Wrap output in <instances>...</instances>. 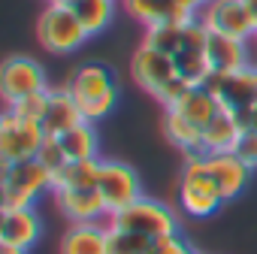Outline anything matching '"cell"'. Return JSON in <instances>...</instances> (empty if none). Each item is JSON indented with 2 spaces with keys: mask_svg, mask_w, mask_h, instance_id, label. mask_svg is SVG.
Returning a JSON list of instances; mask_svg holds the SVG:
<instances>
[{
  "mask_svg": "<svg viewBox=\"0 0 257 254\" xmlns=\"http://www.w3.org/2000/svg\"><path fill=\"white\" fill-rule=\"evenodd\" d=\"M49 88V73L40 61L28 55H10L0 67V97L4 106H13L31 94H40Z\"/></svg>",
  "mask_w": 257,
  "mask_h": 254,
  "instance_id": "30bf717a",
  "label": "cell"
},
{
  "mask_svg": "<svg viewBox=\"0 0 257 254\" xmlns=\"http://www.w3.org/2000/svg\"><path fill=\"white\" fill-rule=\"evenodd\" d=\"M46 140H49V134L43 131L40 121L22 118L13 109H4V115H0V164L4 167L34 161Z\"/></svg>",
  "mask_w": 257,
  "mask_h": 254,
  "instance_id": "ba28073f",
  "label": "cell"
},
{
  "mask_svg": "<svg viewBox=\"0 0 257 254\" xmlns=\"http://www.w3.org/2000/svg\"><path fill=\"white\" fill-rule=\"evenodd\" d=\"M70 7L79 16V22L85 25V31L91 37H97V34H103L112 25L118 0H70Z\"/></svg>",
  "mask_w": 257,
  "mask_h": 254,
  "instance_id": "603a6c76",
  "label": "cell"
},
{
  "mask_svg": "<svg viewBox=\"0 0 257 254\" xmlns=\"http://www.w3.org/2000/svg\"><path fill=\"white\" fill-rule=\"evenodd\" d=\"M91 40L70 4H46L37 19V43L52 55H70Z\"/></svg>",
  "mask_w": 257,
  "mask_h": 254,
  "instance_id": "8992f818",
  "label": "cell"
},
{
  "mask_svg": "<svg viewBox=\"0 0 257 254\" xmlns=\"http://www.w3.org/2000/svg\"><path fill=\"white\" fill-rule=\"evenodd\" d=\"M64 88L76 100L82 118L91 121V124L109 118L115 112L118 100H121V82H118L115 70L109 64H103V61H85V64H79L67 76Z\"/></svg>",
  "mask_w": 257,
  "mask_h": 254,
  "instance_id": "6da1fadb",
  "label": "cell"
},
{
  "mask_svg": "<svg viewBox=\"0 0 257 254\" xmlns=\"http://www.w3.org/2000/svg\"><path fill=\"white\" fill-rule=\"evenodd\" d=\"M236 155L251 167V170H257V131H242V140H239V146H236Z\"/></svg>",
  "mask_w": 257,
  "mask_h": 254,
  "instance_id": "f546056e",
  "label": "cell"
},
{
  "mask_svg": "<svg viewBox=\"0 0 257 254\" xmlns=\"http://www.w3.org/2000/svg\"><path fill=\"white\" fill-rule=\"evenodd\" d=\"M206 52H209L212 73H236V70L251 64L248 61V43L236 40V37H224V34H212L209 31Z\"/></svg>",
  "mask_w": 257,
  "mask_h": 254,
  "instance_id": "e0dca14e",
  "label": "cell"
},
{
  "mask_svg": "<svg viewBox=\"0 0 257 254\" xmlns=\"http://www.w3.org/2000/svg\"><path fill=\"white\" fill-rule=\"evenodd\" d=\"M206 170H209L215 188L221 191L224 203L236 200V197L248 188L251 173H254L236 152H230V155H206Z\"/></svg>",
  "mask_w": 257,
  "mask_h": 254,
  "instance_id": "5bb4252c",
  "label": "cell"
},
{
  "mask_svg": "<svg viewBox=\"0 0 257 254\" xmlns=\"http://www.w3.org/2000/svg\"><path fill=\"white\" fill-rule=\"evenodd\" d=\"M254 43H257V37H254Z\"/></svg>",
  "mask_w": 257,
  "mask_h": 254,
  "instance_id": "836d02e7",
  "label": "cell"
},
{
  "mask_svg": "<svg viewBox=\"0 0 257 254\" xmlns=\"http://www.w3.org/2000/svg\"><path fill=\"white\" fill-rule=\"evenodd\" d=\"M52 200L58 212L67 218V224H88V221H106L109 209L97 188H58L52 191Z\"/></svg>",
  "mask_w": 257,
  "mask_h": 254,
  "instance_id": "7c38bea8",
  "label": "cell"
},
{
  "mask_svg": "<svg viewBox=\"0 0 257 254\" xmlns=\"http://www.w3.org/2000/svg\"><path fill=\"white\" fill-rule=\"evenodd\" d=\"M58 143H61L64 155H67V161H94V158H100V155H97V152H100L97 124H91V121L73 124L70 131H64V134L58 137Z\"/></svg>",
  "mask_w": 257,
  "mask_h": 254,
  "instance_id": "44dd1931",
  "label": "cell"
},
{
  "mask_svg": "<svg viewBox=\"0 0 257 254\" xmlns=\"http://www.w3.org/2000/svg\"><path fill=\"white\" fill-rule=\"evenodd\" d=\"M79 121H85V118H82L76 100L70 97V91L64 85H52L46 91V109H43V118H40L43 131L49 137H61L64 131H70V127L79 124Z\"/></svg>",
  "mask_w": 257,
  "mask_h": 254,
  "instance_id": "2e32d148",
  "label": "cell"
},
{
  "mask_svg": "<svg viewBox=\"0 0 257 254\" xmlns=\"http://www.w3.org/2000/svg\"><path fill=\"white\" fill-rule=\"evenodd\" d=\"M155 239L140 236V233H124L109 227V254H149Z\"/></svg>",
  "mask_w": 257,
  "mask_h": 254,
  "instance_id": "484cf974",
  "label": "cell"
},
{
  "mask_svg": "<svg viewBox=\"0 0 257 254\" xmlns=\"http://www.w3.org/2000/svg\"><path fill=\"white\" fill-rule=\"evenodd\" d=\"M58 254H109V224L106 221L70 224L61 233Z\"/></svg>",
  "mask_w": 257,
  "mask_h": 254,
  "instance_id": "9a60e30c",
  "label": "cell"
},
{
  "mask_svg": "<svg viewBox=\"0 0 257 254\" xmlns=\"http://www.w3.org/2000/svg\"><path fill=\"white\" fill-rule=\"evenodd\" d=\"M97 191L106 200L109 215L127 209L131 203H137L143 194V179L131 164H121V161H103L100 164V176H97Z\"/></svg>",
  "mask_w": 257,
  "mask_h": 254,
  "instance_id": "8fae6325",
  "label": "cell"
},
{
  "mask_svg": "<svg viewBox=\"0 0 257 254\" xmlns=\"http://www.w3.org/2000/svg\"><path fill=\"white\" fill-rule=\"evenodd\" d=\"M161 131H164V137L170 140V146H176L185 158L206 155V152H203V131H200L197 124H191L185 115H179L176 109H164Z\"/></svg>",
  "mask_w": 257,
  "mask_h": 254,
  "instance_id": "ac0fdd59",
  "label": "cell"
},
{
  "mask_svg": "<svg viewBox=\"0 0 257 254\" xmlns=\"http://www.w3.org/2000/svg\"><path fill=\"white\" fill-rule=\"evenodd\" d=\"M52 188H55V176L37 158L22 164H7L4 176H0L4 206H37V200L43 194H52Z\"/></svg>",
  "mask_w": 257,
  "mask_h": 254,
  "instance_id": "52a82bcc",
  "label": "cell"
},
{
  "mask_svg": "<svg viewBox=\"0 0 257 254\" xmlns=\"http://www.w3.org/2000/svg\"><path fill=\"white\" fill-rule=\"evenodd\" d=\"M188 22H158V25H149L146 28V37H143V46L158 49L164 55H176L179 46H182V40H185Z\"/></svg>",
  "mask_w": 257,
  "mask_h": 254,
  "instance_id": "cb8c5ba5",
  "label": "cell"
},
{
  "mask_svg": "<svg viewBox=\"0 0 257 254\" xmlns=\"http://www.w3.org/2000/svg\"><path fill=\"white\" fill-rule=\"evenodd\" d=\"M167 109H176V112L185 115L191 124H197L200 131H206V124L221 112V103L215 100V94H212L206 85H194V88H188V91L179 97V103H173V106H167Z\"/></svg>",
  "mask_w": 257,
  "mask_h": 254,
  "instance_id": "ffe728a7",
  "label": "cell"
},
{
  "mask_svg": "<svg viewBox=\"0 0 257 254\" xmlns=\"http://www.w3.org/2000/svg\"><path fill=\"white\" fill-rule=\"evenodd\" d=\"M197 254H200V251H197Z\"/></svg>",
  "mask_w": 257,
  "mask_h": 254,
  "instance_id": "e575fe53",
  "label": "cell"
},
{
  "mask_svg": "<svg viewBox=\"0 0 257 254\" xmlns=\"http://www.w3.org/2000/svg\"><path fill=\"white\" fill-rule=\"evenodd\" d=\"M131 79L137 82L140 91H146L149 97H155L164 109L179 103V97L194 88L176 67L173 55H164L158 49H149L140 43V49L131 55Z\"/></svg>",
  "mask_w": 257,
  "mask_h": 254,
  "instance_id": "7a4b0ae2",
  "label": "cell"
},
{
  "mask_svg": "<svg viewBox=\"0 0 257 254\" xmlns=\"http://www.w3.org/2000/svg\"><path fill=\"white\" fill-rule=\"evenodd\" d=\"M149 254H197L194 245L182 236V233H173V236H161L152 242Z\"/></svg>",
  "mask_w": 257,
  "mask_h": 254,
  "instance_id": "83f0119b",
  "label": "cell"
},
{
  "mask_svg": "<svg viewBox=\"0 0 257 254\" xmlns=\"http://www.w3.org/2000/svg\"><path fill=\"white\" fill-rule=\"evenodd\" d=\"M0 254H28L25 248H16V245H0Z\"/></svg>",
  "mask_w": 257,
  "mask_h": 254,
  "instance_id": "4dcf8cb0",
  "label": "cell"
},
{
  "mask_svg": "<svg viewBox=\"0 0 257 254\" xmlns=\"http://www.w3.org/2000/svg\"><path fill=\"white\" fill-rule=\"evenodd\" d=\"M43 239V218L37 206H4L0 212V245L31 251Z\"/></svg>",
  "mask_w": 257,
  "mask_h": 254,
  "instance_id": "4fadbf2b",
  "label": "cell"
},
{
  "mask_svg": "<svg viewBox=\"0 0 257 254\" xmlns=\"http://www.w3.org/2000/svg\"><path fill=\"white\" fill-rule=\"evenodd\" d=\"M124 13L137 19L140 25H158V22H188L173 0H121Z\"/></svg>",
  "mask_w": 257,
  "mask_h": 254,
  "instance_id": "7402d4cb",
  "label": "cell"
},
{
  "mask_svg": "<svg viewBox=\"0 0 257 254\" xmlns=\"http://www.w3.org/2000/svg\"><path fill=\"white\" fill-rule=\"evenodd\" d=\"M100 158L94 161H70L67 167H61L55 173V188H97V176H100Z\"/></svg>",
  "mask_w": 257,
  "mask_h": 254,
  "instance_id": "d4e9b609",
  "label": "cell"
},
{
  "mask_svg": "<svg viewBox=\"0 0 257 254\" xmlns=\"http://www.w3.org/2000/svg\"><path fill=\"white\" fill-rule=\"evenodd\" d=\"M176 197H179V209L188 218H197V221L212 218L224 206V197H221V191L215 188V182H212V176L206 170V155L185 158Z\"/></svg>",
  "mask_w": 257,
  "mask_h": 254,
  "instance_id": "3957f363",
  "label": "cell"
},
{
  "mask_svg": "<svg viewBox=\"0 0 257 254\" xmlns=\"http://www.w3.org/2000/svg\"><path fill=\"white\" fill-rule=\"evenodd\" d=\"M37 161H40L46 170H52V176H55L61 167H67V164H70V161H67V155H64V149H61V143H58V137H49V140L43 143V149H40Z\"/></svg>",
  "mask_w": 257,
  "mask_h": 254,
  "instance_id": "4316f807",
  "label": "cell"
},
{
  "mask_svg": "<svg viewBox=\"0 0 257 254\" xmlns=\"http://www.w3.org/2000/svg\"><path fill=\"white\" fill-rule=\"evenodd\" d=\"M46 4H70V0H46Z\"/></svg>",
  "mask_w": 257,
  "mask_h": 254,
  "instance_id": "d6a6232c",
  "label": "cell"
},
{
  "mask_svg": "<svg viewBox=\"0 0 257 254\" xmlns=\"http://www.w3.org/2000/svg\"><path fill=\"white\" fill-rule=\"evenodd\" d=\"M197 19L212 34L236 37V40H245V43H251L257 37V19L248 10L245 0H206L203 10L197 13Z\"/></svg>",
  "mask_w": 257,
  "mask_h": 254,
  "instance_id": "9c48e42d",
  "label": "cell"
},
{
  "mask_svg": "<svg viewBox=\"0 0 257 254\" xmlns=\"http://www.w3.org/2000/svg\"><path fill=\"white\" fill-rule=\"evenodd\" d=\"M242 131L245 127L233 115H227L221 109L203 131V152L206 155H230V152H236V146L242 140Z\"/></svg>",
  "mask_w": 257,
  "mask_h": 254,
  "instance_id": "d6986e66",
  "label": "cell"
},
{
  "mask_svg": "<svg viewBox=\"0 0 257 254\" xmlns=\"http://www.w3.org/2000/svg\"><path fill=\"white\" fill-rule=\"evenodd\" d=\"M206 88L215 94V100L227 115H233L242 127H248L257 109V64H248L236 73H212L206 79Z\"/></svg>",
  "mask_w": 257,
  "mask_h": 254,
  "instance_id": "5b68a950",
  "label": "cell"
},
{
  "mask_svg": "<svg viewBox=\"0 0 257 254\" xmlns=\"http://www.w3.org/2000/svg\"><path fill=\"white\" fill-rule=\"evenodd\" d=\"M49 88H52V85H49ZM49 88H46V91H49ZM46 91L31 94V97H25V100L13 103V106H7V109H13V112H16V115H22V118L40 121V118H43V109H46Z\"/></svg>",
  "mask_w": 257,
  "mask_h": 254,
  "instance_id": "f1b7e54d",
  "label": "cell"
},
{
  "mask_svg": "<svg viewBox=\"0 0 257 254\" xmlns=\"http://www.w3.org/2000/svg\"><path fill=\"white\" fill-rule=\"evenodd\" d=\"M106 224L112 230H124V233H140L149 239H161V236H173L179 233V212L155 197H140L137 203H131L127 209L115 212L106 218Z\"/></svg>",
  "mask_w": 257,
  "mask_h": 254,
  "instance_id": "277c9868",
  "label": "cell"
},
{
  "mask_svg": "<svg viewBox=\"0 0 257 254\" xmlns=\"http://www.w3.org/2000/svg\"><path fill=\"white\" fill-rule=\"evenodd\" d=\"M245 4H248V10L254 13V19H257V0H245Z\"/></svg>",
  "mask_w": 257,
  "mask_h": 254,
  "instance_id": "1f68e13d",
  "label": "cell"
}]
</instances>
